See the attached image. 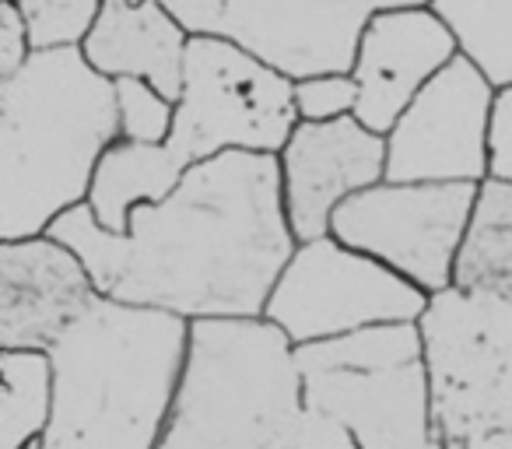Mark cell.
<instances>
[{
	"mask_svg": "<svg viewBox=\"0 0 512 449\" xmlns=\"http://www.w3.org/2000/svg\"><path fill=\"white\" fill-rule=\"evenodd\" d=\"M428 8L449 25L460 57L495 88L512 85V0H432Z\"/></svg>",
	"mask_w": 512,
	"mask_h": 449,
	"instance_id": "ffe728a7",
	"label": "cell"
},
{
	"mask_svg": "<svg viewBox=\"0 0 512 449\" xmlns=\"http://www.w3.org/2000/svg\"><path fill=\"white\" fill-rule=\"evenodd\" d=\"M481 183H383L348 197L330 236L379 260L425 295L453 288Z\"/></svg>",
	"mask_w": 512,
	"mask_h": 449,
	"instance_id": "52a82bcc",
	"label": "cell"
},
{
	"mask_svg": "<svg viewBox=\"0 0 512 449\" xmlns=\"http://www.w3.org/2000/svg\"><path fill=\"white\" fill-rule=\"evenodd\" d=\"M302 376L309 372H376L397 369L425 358L418 323H379L355 334L330 337V341L299 344L295 348Z\"/></svg>",
	"mask_w": 512,
	"mask_h": 449,
	"instance_id": "d6986e66",
	"label": "cell"
},
{
	"mask_svg": "<svg viewBox=\"0 0 512 449\" xmlns=\"http://www.w3.org/2000/svg\"><path fill=\"white\" fill-rule=\"evenodd\" d=\"M190 320L99 295L53 344L43 449H158L186 365Z\"/></svg>",
	"mask_w": 512,
	"mask_h": 449,
	"instance_id": "3957f363",
	"label": "cell"
},
{
	"mask_svg": "<svg viewBox=\"0 0 512 449\" xmlns=\"http://www.w3.org/2000/svg\"><path fill=\"white\" fill-rule=\"evenodd\" d=\"M29 25L32 50H81L106 0H15Z\"/></svg>",
	"mask_w": 512,
	"mask_h": 449,
	"instance_id": "44dd1931",
	"label": "cell"
},
{
	"mask_svg": "<svg viewBox=\"0 0 512 449\" xmlns=\"http://www.w3.org/2000/svg\"><path fill=\"white\" fill-rule=\"evenodd\" d=\"M186 169L190 162L172 144L116 141L95 169L85 204L92 207L102 229L123 236L130 229V214L141 204H158L169 197L183 183Z\"/></svg>",
	"mask_w": 512,
	"mask_h": 449,
	"instance_id": "2e32d148",
	"label": "cell"
},
{
	"mask_svg": "<svg viewBox=\"0 0 512 449\" xmlns=\"http://www.w3.org/2000/svg\"><path fill=\"white\" fill-rule=\"evenodd\" d=\"M95 302L92 274L60 239L0 243V351H50Z\"/></svg>",
	"mask_w": 512,
	"mask_h": 449,
	"instance_id": "4fadbf2b",
	"label": "cell"
},
{
	"mask_svg": "<svg viewBox=\"0 0 512 449\" xmlns=\"http://www.w3.org/2000/svg\"><path fill=\"white\" fill-rule=\"evenodd\" d=\"M306 404L344 421L362 449H439L425 358L376 372H309Z\"/></svg>",
	"mask_w": 512,
	"mask_h": 449,
	"instance_id": "5bb4252c",
	"label": "cell"
},
{
	"mask_svg": "<svg viewBox=\"0 0 512 449\" xmlns=\"http://www.w3.org/2000/svg\"><path fill=\"white\" fill-rule=\"evenodd\" d=\"M190 32L165 0H106L81 53L109 81L141 78L179 102Z\"/></svg>",
	"mask_w": 512,
	"mask_h": 449,
	"instance_id": "9a60e30c",
	"label": "cell"
},
{
	"mask_svg": "<svg viewBox=\"0 0 512 449\" xmlns=\"http://www.w3.org/2000/svg\"><path fill=\"white\" fill-rule=\"evenodd\" d=\"M116 141V85L81 50L32 53L0 81V243L46 236L85 204Z\"/></svg>",
	"mask_w": 512,
	"mask_h": 449,
	"instance_id": "7a4b0ae2",
	"label": "cell"
},
{
	"mask_svg": "<svg viewBox=\"0 0 512 449\" xmlns=\"http://www.w3.org/2000/svg\"><path fill=\"white\" fill-rule=\"evenodd\" d=\"M190 36L242 46L292 81L351 74L372 11L358 0H165Z\"/></svg>",
	"mask_w": 512,
	"mask_h": 449,
	"instance_id": "9c48e42d",
	"label": "cell"
},
{
	"mask_svg": "<svg viewBox=\"0 0 512 449\" xmlns=\"http://www.w3.org/2000/svg\"><path fill=\"white\" fill-rule=\"evenodd\" d=\"M116 85V116H120V141L169 144L176 130V102L141 78H120Z\"/></svg>",
	"mask_w": 512,
	"mask_h": 449,
	"instance_id": "7402d4cb",
	"label": "cell"
},
{
	"mask_svg": "<svg viewBox=\"0 0 512 449\" xmlns=\"http://www.w3.org/2000/svg\"><path fill=\"white\" fill-rule=\"evenodd\" d=\"M292 449H362V442L334 414L306 404V414H302V425L295 432Z\"/></svg>",
	"mask_w": 512,
	"mask_h": 449,
	"instance_id": "d4e9b609",
	"label": "cell"
},
{
	"mask_svg": "<svg viewBox=\"0 0 512 449\" xmlns=\"http://www.w3.org/2000/svg\"><path fill=\"white\" fill-rule=\"evenodd\" d=\"M299 123L288 74L228 39L190 36L176 130L169 137L186 162H207L225 151L281 155Z\"/></svg>",
	"mask_w": 512,
	"mask_h": 449,
	"instance_id": "8992f818",
	"label": "cell"
},
{
	"mask_svg": "<svg viewBox=\"0 0 512 449\" xmlns=\"http://www.w3.org/2000/svg\"><path fill=\"white\" fill-rule=\"evenodd\" d=\"M491 179L512 183V85L498 88L491 109Z\"/></svg>",
	"mask_w": 512,
	"mask_h": 449,
	"instance_id": "484cf974",
	"label": "cell"
},
{
	"mask_svg": "<svg viewBox=\"0 0 512 449\" xmlns=\"http://www.w3.org/2000/svg\"><path fill=\"white\" fill-rule=\"evenodd\" d=\"M278 165L288 225L299 243H309L330 236V218L344 200L386 179V137L355 116L299 123Z\"/></svg>",
	"mask_w": 512,
	"mask_h": 449,
	"instance_id": "8fae6325",
	"label": "cell"
},
{
	"mask_svg": "<svg viewBox=\"0 0 512 449\" xmlns=\"http://www.w3.org/2000/svg\"><path fill=\"white\" fill-rule=\"evenodd\" d=\"M295 109L302 123H334L358 113V85L351 74H313L295 81Z\"/></svg>",
	"mask_w": 512,
	"mask_h": 449,
	"instance_id": "603a6c76",
	"label": "cell"
},
{
	"mask_svg": "<svg viewBox=\"0 0 512 449\" xmlns=\"http://www.w3.org/2000/svg\"><path fill=\"white\" fill-rule=\"evenodd\" d=\"M302 414L306 376L278 323L197 320L158 449H292Z\"/></svg>",
	"mask_w": 512,
	"mask_h": 449,
	"instance_id": "277c9868",
	"label": "cell"
},
{
	"mask_svg": "<svg viewBox=\"0 0 512 449\" xmlns=\"http://www.w3.org/2000/svg\"><path fill=\"white\" fill-rule=\"evenodd\" d=\"M453 285L512 302V183L491 176L481 183Z\"/></svg>",
	"mask_w": 512,
	"mask_h": 449,
	"instance_id": "e0dca14e",
	"label": "cell"
},
{
	"mask_svg": "<svg viewBox=\"0 0 512 449\" xmlns=\"http://www.w3.org/2000/svg\"><path fill=\"white\" fill-rule=\"evenodd\" d=\"M495 92L467 57L442 67L386 134V179L484 183L491 176Z\"/></svg>",
	"mask_w": 512,
	"mask_h": 449,
	"instance_id": "30bf717a",
	"label": "cell"
},
{
	"mask_svg": "<svg viewBox=\"0 0 512 449\" xmlns=\"http://www.w3.org/2000/svg\"><path fill=\"white\" fill-rule=\"evenodd\" d=\"M46 236L78 253L99 295L190 323L264 316L299 250L278 155L253 151L193 162L169 197L130 214L123 236L102 229L88 204L60 214Z\"/></svg>",
	"mask_w": 512,
	"mask_h": 449,
	"instance_id": "6da1fadb",
	"label": "cell"
},
{
	"mask_svg": "<svg viewBox=\"0 0 512 449\" xmlns=\"http://www.w3.org/2000/svg\"><path fill=\"white\" fill-rule=\"evenodd\" d=\"M0 449L39 442L53 414V365L46 351H0Z\"/></svg>",
	"mask_w": 512,
	"mask_h": 449,
	"instance_id": "ac0fdd59",
	"label": "cell"
},
{
	"mask_svg": "<svg viewBox=\"0 0 512 449\" xmlns=\"http://www.w3.org/2000/svg\"><path fill=\"white\" fill-rule=\"evenodd\" d=\"M369 11H386V8H428L432 0H358Z\"/></svg>",
	"mask_w": 512,
	"mask_h": 449,
	"instance_id": "4316f807",
	"label": "cell"
},
{
	"mask_svg": "<svg viewBox=\"0 0 512 449\" xmlns=\"http://www.w3.org/2000/svg\"><path fill=\"white\" fill-rule=\"evenodd\" d=\"M418 330L439 449H512V302L453 285Z\"/></svg>",
	"mask_w": 512,
	"mask_h": 449,
	"instance_id": "5b68a950",
	"label": "cell"
},
{
	"mask_svg": "<svg viewBox=\"0 0 512 449\" xmlns=\"http://www.w3.org/2000/svg\"><path fill=\"white\" fill-rule=\"evenodd\" d=\"M32 39L29 25H25L22 11L15 0H0V81L18 74L32 57Z\"/></svg>",
	"mask_w": 512,
	"mask_h": 449,
	"instance_id": "cb8c5ba5",
	"label": "cell"
},
{
	"mask_svg": "<svg viewBox=\"0 0 512 449\" xmlns=\"http://www.w3.org/2000/svg\"><path fill=\"white\" fill-rule=\"evenodd\" d=\"M425 306L428 295L418 285L334 236H323L299 243L264 316L299 348L379 323H418Z\"/></svg>",
	"mask_w": 512,
	"mask_h": 449,
	"instance_id": "ba28073f",
	"label": "cell"
},
{
	"mask_svg": "<svg viewBox=\"0 0 512 449\" xmlns=\"http://www.w3.org/2000/svg\"><path fill=\"white\" fill-rule=\"evenodd\" d=\"M456 57V36L432 8L372 11L351 64L358 85L355 120L386 137L421 88Z\"/></svg>",
	"mask_w": 512,
	"mask_h": 449,
	"instance_id": "7c38bea8",
	"label": "cell"
}]
</instances>
